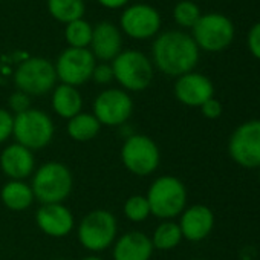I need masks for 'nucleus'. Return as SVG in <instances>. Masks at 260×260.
<instances>
[{"mask_svg":"<svg viewBox=\"0 0 260 260\" xmlns=\"http://www.w3.org/2000/svg\"><path fill=\"white\" fill-rule=\"evenodd\" d=\"M201 51L193 37L182 31L161 32L152 46L153 64L167 77H181L194 71Z\"/></svg>","mask_w":260,"mask_h":260,"instance_id":"obj_1","label":"nucleus"},{"mask_svg":"<svg viewBox=\"0 0 260 260\" xmlns=\"http://www.w3.org/2000/svg\"><path fill=\"white\" fill-rule=\"evenodd\" d=\"M147 202L150 214L161 220H173L187 208V187L172 175L158 176L147 190Z\"/></svg>","mask_w":260,"mask_h":260,"instance_id":"obj_2","label":"nucleus"},{"mask_svg":"<svg viewBox=\"0 0 260 260\" xmlns=\"http://www.w3.org/2000/svg\"><path fill=\"white\" fill-rule=\"evenodd\" d=\"M36 201L45 204H64L74 188L72 172L58 161H49L36 169L31 182Z\"/></svg>","mask_w":260,"mask_h":260,"instance_id":"obj_3","label":"nucleus"},{"mask_svg":"<svg viewBox=\"0 0 260 260\" xmlns=\"http://www.w3.org/2000/svg\"><path fill=\"white\" fill-rule=\"evenodd\" d=\"M110 66L113 71V80L125 92L146 90L155 77L153 63L144 52L135 49L121 51Z\"/></svg>","mask_w":260,"mask_h":260,"instance_id":"obj_4","label":"nucleus"},{"mask_svg":"<svg viewBox=\"0 0 260 260\" xmlns=\"http://www.w3.org/2000/svg\"><path fill=\"white\" fill-rule=\"evenodd\" d=\"M80 245L90 252H103L109 249L118 237V220L115 214L106 208L89 211L77 226Z\"/></svg>","mask_w":260,"mask_h":260,"instance_id":"obj_5","label":"nucleus"},{"mask_svg":"<svg viewBox=\"0 0 260 260\" xmlns=\"http://www.w3.org/2000/svg\"><path fill=\"white\" fill-rule=\"evenodd\" d=\"M55 134L52 118L42 109H28L23 113L14 115L13 137L17 144L29 149L31 152L46 149Z\"/></svg>","mask_w":260,"mask_h":260,"instance_id":"obj_6","label":"nucleus"},{"mask_svg":"<svg viewBox=\"0 0 260 260\" xmlns=\"http://www.w3.org/2000/svg\"><path fill=\"white\" fill-rule=\"evenodd\" d=\"M119 156L125 170L140 178L153 175L161 164V150L158 144L143 134L128 135L121 146Z\"/></svg>","mask_w":260,"mask_h":260,"instance_id":"obj_7","label":"nucleus"},{"mask_svg":"<svg viewBox=\"0 0 260 260\" xmlns=\"http://www.w3.org/2000/svg\"><path fill=\"white\" fill-rule=\"evenodd\" d=\"M236 28L233 20L222 13L202 14L198 23L191 28V37L199 51L222 52L234 42Z\"/></svg>","mask_w":260,"mask_h":260,"instance_id":"obj_8","label":"nucleus"},{"mask_svg":"<svg viewBox=\"0 0 260 260\" xmlns=\"http://www.w3.org/2000/svg\"><path fill=\"white\" fill-rule=\"evenodd\" d=\"M14 83L17 90H22L29 96L46 95L54 90L57 83L55 66L48 58L29 57L16 69Z\"/></svg>","mask_w":260,"mask_h":260,"instance_id":"obj_9","label":"nucleus"},{"mask_svg":"<svg viewBox=\"0 0 260 260\" xmlns=\"http://www.w3.org/2000/svg\"><path fill=\"white\" fill-rule=\"evenodd\" d=\"M228 155L242 169L260 167V119L239 124L228 140Z\"/></svg>","mask_w":260,"mask_h":260,"instance_id":"obj_10","label":"nucleus"},{"mask_svg":"<svg viewBox=\"0 0 260 260\" xmlns=\"http://www.w3.org/2000/svg\"><path fill=\"white\" fill-rule=\"evenodd\" d=\"M92 113L106 127H121L134 113V100L128 92L110 87L100 92L92 104Z\"/></svg>","mask_w":260,"mask_h":260,"instance_id":"obj_11","label":"nucleus"},{"mask_svg":"<svg viewBox=\"0 0 260 260\" xmlns=\"http://www.w3.org/2000/svg\"><path fill=\"white\" fill-rule=\"evenodd\" d=\"M57 80L61 84L78 87L92 78V72L96 66V60L90 49L66 48L55 61Z\"/></svg>","mask_w":260,"mask_h":260,"instance_id":"obj_12","label":"nucleus"},{"mask_svg":"<svg viewBox=\"0 0 260 260\" xmlns=\"http://www.w3.org/2000/svg\"><path fill=\"white\" fill-rule=\"evenodd\" d=\"M161 14L147 4H137L124 10L119 19L121 32L135 40H149L161 29Z\"/></svg>","mask_w":260,"mask_h":260,"instance_id":"obj_13","label":"nucleus"},{"mask_svg":"<svg viewBox=\"0 0 260 260\" xmlns=\"http://www.w3.org/2000/svg\"><path fill=\"white\" fill-rule=\"evenodd\" d=\"M173 93L181 104L187 107H201L204 103L214 98V84L207 75L191 71L176 78Z\"/></svg>","mask_w":260,"mask_h":260,"instance_id":"obj_14","label":"nucleus"},{"mask_svg":"<svg viewBox=\"0 0 260 260\" xmlns=\"http://www.w3.org/2000/svg\"><path fill=\"white\" fill-rule=\"evenodd\" d=\"M178 225L181 228L182 239L196 243L205 240L211 234L216 225V216L213 210L204 204L187 205L179 216Z\"/></svg>","mask_w":260,"mask_h":260,"instance_id":"obj_15","label":"nucleus"},{"mask_svg":"<svg viewBox=\"0 0 260 260\" xmlns=\"http://www.w3.org/2000/svg\"><path fill=\"white\" fill-rule=\"evenodd\" d=\"M39 230L54 239L69 236L75 228V217L64 204H45L36 213Z\"/></svg>","mask_w":260,"mask_h":260,"instance_id":"obj_16","label":"nucleus"},{"mask_svg":"<svg viewBox=\"0 0 260 260\" xmlns=\"http://www.w3.org/2000/svg\"><path fill=\"white\" fill-rule=\"evenodd\" d=\"M0 169L10 181H25L36 172V156L29 149L14 143L0 153Z\"/></svg>","mask_w":260,"mask_h":260,"instance_id":"obj_17","label":"nucleus"},{"mask_svg":"<svg viewBox=\"0 0 260 260\" xmlns=\"http://www.w3.org/2000/svg\"><path fill=\"white\" fill-rule=\"evenodd\" d=\"M153 251L150 236L140 230L121 234L112 245L113 260H150Z\"/></svg>","mask_w":260,"mask_h":260,"instance_id":"obj_18","label":"nucleus"},{"mask_svg":"<svg viewBox=\"0 0 260 260\" xmlns=\"http://www.w3.org/2000/svg\"><path fill=\"white\" fill-rule=\"evenodd\" d=\"M122 51V34L118 26L110 22H100L93 26L92 40H90V52L95 60H101L104 63L113 61L118 54Z\"/></svg>","mask_w":260,"mask_h":260,"instance_id":"obj_19","label":"nucleus"},{"mask_svg":"<svg viewBox=\"0 0 260 260\" xmlns=\"http://www.w3.org/2000/svg\"><path fill=\"white\" fill-rule=\"evenodd\" d=\"M52 110L64 119H71L83 112V96L80 90L69 84H58L51 96Z\"/></svg>","mask_w":260,"mask_h":260,"instance_id":"obj_20","label":"nucleus"},{"mask_svg":"<svg viewBox=\"0 0 260 260\" xmlns=\"http://www.w3.org/2000/svg\"><path fill=\"white\" fill-rule=\"evenodd\" d=\"M0 201L8 210L20 213L34 204L36 196L31 184L25 181H8L0 190Z\"/></svg>","mask_w":260,"mask_h":260,"instance_id":"obj_21","label":"nucleus"},{"mask_svg":"<svg viewBox=\"0 0 260 260\" xmlns=\"http://www.w3.org/2000/svg\"><path fill=\"white\" fill-rule=\"evenodd\" d=\"M101 127L103 125L93 116V113L81 112V113L75 115L74 118L68 119L66 132L71 140H74L77 143H87L98 137Z\"/></svg>","mask_w":260,"mask_h":260,"instance_id":"obj_22","label":"nucleus"},{"mask_svg":"<svg viewBox=\"0 0 260 260\" xmlns=\"http://www.w3.org/2000/svg\"><path fill=\"white\" fill-rule=\"evenodd\" d=\"M153 249L158 251H172L179 246V243L184 240L181 228L178 222L175 220H162L150 236Z\"/></svg>","mask_w":260,"mask_h":260,"instance_id":"obj_23","label":"nucleus"},{"mask_svg":"<svg viewBox=\"0 0 260 260\" xmlns=\"http://www.w3.org/2000/svg\"><path fill=\"white\" fill-rule=\"evenodd\" d=\"M49 14L60 23H71L83 19L86 7L84 0H48Z\"/></svg>","mask_w":260,"mask_h":260,"instance_id":"obj_24","label":"nucleus"},{"mask_svg":"<svg viewBox=\"0 0 260 260\" xmlns=\"http://www.w3.org/2000/svg\"><path fill=\"white\" fill-rule=\"evenodd\" d=\"M92 32H93V26L84 20H75L66 25L64 28V39L66 43L69 45V48H77V49H87L90 46V40H92Z\"/></svg>","mask_w":260,"mask_h":260,"instance_id":"obj_25","label":"nucleus"},{"mask_svg":"<svg viewBox=\"0 0 260 260\" xmlns=\"http://www.w3.org/2000/svg\"><path fill=\"white\" fill-rule=\"evenodd\" d=\"M122 213L124 216L134 223L144 222L150 214V207L147 202V198L143 194H132L128 196L122 205Z\"/></svg>","mask_w":260,"mask_h":260,"instance_id":"obj_26","label":"nucleus"},{"mask_svg":"<svg viewBox=\"0 0 260 260\" xmlns=\"http://www.w3.org/2000/svg\"><path fill=\"white\" fill-rule=\"evenodd\" d=\"M202 13L198 4L191 0H181L173 8V19L182 28H193L201 19Z\"/></svg>","mask_w":260,"mask_h":260,"instance_id":"obj_27","label":"nucleus"},{"mask_svg":"<svg viewBox=\"0 0 260 260\" xmlns=\"http://www.w3.org/2000/svg\"><path fill=\"white\" fill-rule=\"evenodd\" d=\"M8 110L13 113V115H19V113H23L26 112L28 109H31V96L26 95L25 92L22 90H16L14 93L10 95L8 98Z\"/></svg>","mask_w":260,"mask_h":260,"instance_id":"obj_28","label":"nucleus"},{"mask_svg":"<svg viewBox=\"0 0 260 260\" xmlns=\"http://www.w3.org/2000/svg\"><path fill=\"white\" fill-rule=\"evenodd\" d=\"M14 130V115L8 109L0 107V144L7 143L13 137Z\"/></svg>","mask_w":260,"mask_h":260,"instance_id":"obj_29","label":"nucleus"},{"mask_svg":"<svg viewBox=\"0 0 260 260\" xmlns=\"http://www.w3.org/2000/svg\"><path fill=\"white\" fill-rule=\"evenodd\" d=\"M246 48L254 58L260 60V22L249 28L246 34Z\"/></svg>","mask_w":260,"mask_h":260,"instance_id":"obj_30","label":"nucleus"},{"mask_svg":"<svg viewBox=\"0 0 260 260\" xmlns=\"http://www.w3.org/2000/svg\"><path fill=\"white\" fill-rule=\"evenodd\" d=\"M96 84H101V86H106L109 84L112 80H113V71H112V66L109 63H100L95 66L93 72H92V78Z\"/></svg>","mask_w":260,"mask_h":260,"instance_id":"obj_31","label":"nucleus"},{"mask_svg":"<svg viewBox=\"0 0 260 260\" xmlns=\"http://www.w3.org/2000/svg\"><path fill=\"white\" fill-rule=\"evenodd\" d=\"M199 109H201V113H202L207 119H217V118H220V115H222V112H223V107H222L220 101L216 100V98L208 100V101L204 103Z\"/></svg>","mask_w":260,"mask_h":260,"instance_id":"obj_32","label":"nucleus"},{"mask_svg":"<svg viewBox=\"0 0 260 260\" xmlns=\"http://www.w3.org/2000/svg\"><path fill=\"white\" fill-rule=\"evenodd\" d=\"M96 2L107 10H118L128 4V0H96Z\"/></svg>","mask_w":260,"mask_h":260,"instance_id":"obj_33","label":"nucleus"},{"mask_svg":"<svg viewBox=\"0 0 260 260\" xmlns=\"http://www.w3.org/2000/svg\"><path fill=\"white\" fill-rule=\"evenodd\" d=\"M81 260H104V258H101L100 255H95V254H90V255H86V257H83Z\"/></svg>","mask_w":260,"mask_h":260,"instance_id":"obj_34","label":"nucleus"},{"mask_svg":"<svg viewBox=\"0 0 260 260\" xmlns=\"http://www.w3.org/2000/svg\"><path fill=\"white\" fill-rule=\"evenodd\" d=\"M257 170H258V173H257V178H258V184H260V167H258Z\"/></svg>","mask_w":260,"mask_h":260,"instance_id":"obj_35","label":"nucleus"},{"mask_svg":"<svg viewBox=\"0 0 260 260\" xmlns=\"http://www.w3.org/2000/svg\"><path fill=\"white\" fill-rule=\"evenodd\" d=\"M191 260H204V258H191Z\"/></svg>","mask_w":260,"mask_h":260,"instance_id":"obj_36","label":"nucleus"},{"mask_svg":"<svg viewBox=\"0 0 260 260\" xmlns=\"http://www.w3.org/2000/svg\"><path fill=\"white\" fill-rule=\"evenodd\" d=\"M55 260H64V258H55Z\"/></svg>","mask_w":260,"mask_h":260,"instance_id":"obj_37","label":"nucleus"}]
</instances>
